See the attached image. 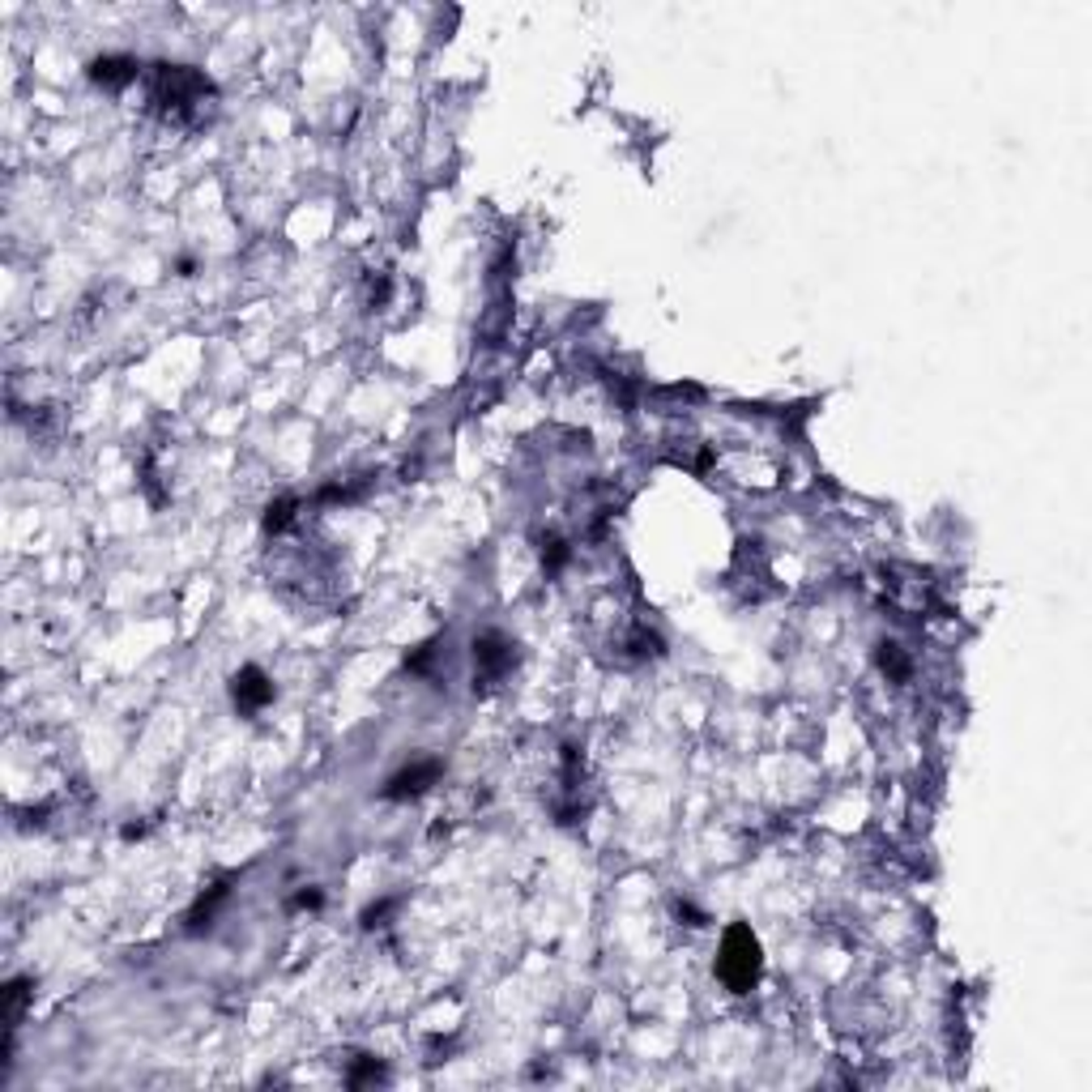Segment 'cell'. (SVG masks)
<instances>
[{
    "instance_id": "obj_10",
    "label": "cell",
    "mask_w": 1092,
    "mask_h": 1092,
    "mask_svg": "<svg viewBox=\"0 0 1092 1092\" xmlns=\"http://www.w3.org/2000/svg\"><path fill=\"white\" fill-rule=\"evenodd\" d=\"M384 1080H389L384 1063L372 1059V1054H359L355 1067H350V1076H346V1084H350V1088H367V1084H384Z\"/></svg>"
},
{
    "instance_id": "obj_1",
    "label": "cell",
    "mask_w": 1092,
    "mask_h": 1092,
    "mask_svg": "<svg viewBox=\"0 0 1092 1092\" xmlns=\"http://www.w3.org/2000/svg\"><path fill=\"white\" fill-rule=\"evenodd\" d=\"M214 99V82L192 65H154V103L171 120H197Z\"/></svg>"
},
{
    "instance_id": "obj_4",
    "label": "cell",
    "mask_w": 1092,
    "mask_h": 1092,
    "mask_svg": "<svg viewBox=\"0 0 1092 1092\" xmlns=\"http://www.w3.org/2000/svg\"><path fill=\"white\" fill-rule=\"evenodd\" d=\"M439 777H444V760H436V755H427V760H410L401 772H393L389 781H384L380 794L389 798V803H414V798H422L431 786H439Z\"/></svg>"
},
{
    "instance_id": "obj_2",
    "label": "cell",
    "mask_w": 1092,
    "mask_h": 1092,
    "mask_svg": "<svg viewBox=\"0 0 1092 1092\" xmlns=\"http://www.w3.org/2000/svg\"><path fill=\"white\" fill-rule=\"evenodd\" d=\"M764 973V947L755 939V930L747 922H734V926L721 935V952H717V977L730 994H751L755 982Z\"/></svg>"
},
{
    "instance_id": "obj_3",
    "label": "cell",
    "mask_w": 1092,
    "mask_h": 1092,
    "mask_svg": "<svg viewBox=\"0 0 1092 1092\" xmlns=\"http://www.w3.org/2000/svg\"><path fill=\"white\" fill-rule=\"evenodd\" d=\"M517 666V645L504 636V632H478L474 636V687H496L513 674Z\"/></svg>"
},
{
    "instance_id": "obj_15",
    "label": "cell",
    "mask_w": 1092,
    "mask_h": 1092,
    "mask_svg": "<svg viewBox=\"0 0 1092 1092\" xmlns=\"http://www.w3.org/2000/svg\"><path fill=\"white\" fill-rule=\"evenodd\" d=\"M674 913H679V918H687V926H704V922H709V913L695 909L692 901H679V905H674Z\"/></svg>"
},
{
    "instance_id": "obj_12",
    "label": "cell",
    "mask_w": 1092,
    "mask_h": 1092,
    "mask_svg": "<svg viewBox=\"0 0 1092 1092\" xmlns=\"http://www.w3.org/2000/svg\"><path fill=\"white\" fill-rule=\"evenodd\" d=\"M568 559H572V546L559 538V534H546L542 538V568H546V576H559L563 568H568Z\"/></svg>"
},
{
    "instance_id": "obj_8",
    "label": "cell",
    "mask_w": 1092,
    "mask_h": 1092,
    "mask_svg": "<svg viewBox=\"0 0 1092 1092\" xmlns=\"http://www.w3.org/2000/svg\"><path fill=\"white\" fill-rule=\"evenodd\" d=\"M30 999H34V982H30V977H13V982L5 985V1033H13V1028L22 1024Z\"/></svg>"
},
{
    "instance_id": "obj_6",
    "label": "cell",
    "mask_w": 1092,
    "mask_h": 1092,
    "mask_svg": "<svg viewBox=\"0 0 1092 1092\" xmlns=\"http://www.w3.org/2000/svg\"><path fill=\"white\" fill-rule=\"evenodd\" d=\"M141 77V65L133 56H120V51H111V56H99L90 60V82L103 86V90H128Z\"/></svg>"
},
{
    "instance_id": "obj_11",
    "label": "cell",
    "mask_w": 1092,
    "mask_h": 1092,
    "mask_svg": "<svg viewBox=\"0 0 1092 1092\" xmlns=\"http://www.w3.org/2000/svg\"><path fill=\"white\" fill-rule=\"evenodd\" d=\"M299 517V499L295 496H282L265 508V534H286Z\"/></svg>"
},
{
    "instance_id": "obj_5",
    "label": "cell",
    "mask_w": 1092,
    "mask_h": 1092,
    "mask_svg": "<svg viewBox=\"0 0 1092 1092\" xmlns=\"http://www.w3.org/2000/svg\"><path fill=\"white\" fill-rule=\"evenodd\" d=\"M273 679L261 666H244V671L231 674V704L235 712H244V717H257V712H265L273 704Z\"/></svg>"
},
{
    "instance_id": "obj_7",
    "label": "cell",
    "mask_w": 1092,
    "mask_h": 1092,
    "mask_svg": "<svg viewBox=\"0 0 1092 1092\" xmlns=\"http://www.w3.org/2000/svg\"><path fill=\"white\" fill-rule=\"evenodd\" d=\"M875 666L884 671V679L887 683H909L913 679V662H909V653H905L896 640H879V649H875Z\"/></svg>"
},
{
    "instance_id": "obj_14",
    "label": "cell",
    "mask_w": 1092,
    "mask_h": 1092,
    "mask_svg": "<svg viewBox=\"0 0 1092 1092\" xmlns=\"http://www.w3.org/2000/svg\"><path fill=\"white\" fill-rule=\"evenodd\" d=\"M321 905H324V892H321V887H299V892L286 901V909H290V913H303V909H321Z\"/></svg>"
},
{
    "instance_id": "obj_13",
    "label": "cell",
    "mask_w": 1092,
    "mask_h": 1092,
    "mask_svg": "<svg viewBox=\"0 0 1092 1092\" xmlns=\"http://www.w3.org/2000/svg\"><path fill=\"white\" fill-rule=\"evenodd\" d=\"M393 913H398V896H384V901L367 905L363 918H359V922H363V930H376V926H384V922H389Z\"/></svg>"
},
{
    "instance_id": "obj_16",
    "label": "cell",
    "mask_w": 1092,
    "mask_h": 1092,
    "mask_svg": "<svg viewBox=\"0 0 1092 1092\" xmlns=\"http://www.w3.org/2000/svg\"><path fill=\"white\" fill-rule=\"evenodd\" d=\"M175 269H180V278H192V261H188V257L175 261Z\"/></svg>"
},
{
    "instance_id": "obj_9",
    "label": "cell",
    "mask_w": 1092,
    "mask_h": 1092,
    "mask_svg": "<svg viewBox=\"0 0 1092 1092\" xmlns=\"http://www.w3.org/2000/svg\"><path fill=\"white\" fill-rule=\"evenodd\" d=\"M226 896H231V887H226V884H214V887H209V892L201 896L197 905H192V913H188V930H201V926H209V922H214V913L223 909V901H226Z\"/></svg>"
}]
</instances>
